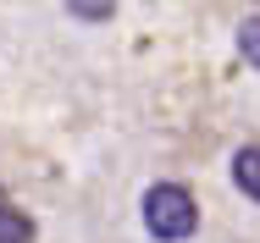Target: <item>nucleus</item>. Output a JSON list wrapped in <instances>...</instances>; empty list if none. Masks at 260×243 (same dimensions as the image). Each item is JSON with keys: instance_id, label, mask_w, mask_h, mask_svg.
<instances>
[{"instance_id": "obj_4", "label": "nucleus", "mask_w": 260, "mask_h": 243, "mask_svg": "<svg viewBox=\"0 0 260 243\" xmlns=\"http://www.w3.org/2000/svg\"><path fill=\"white\" fill-rule=\"evenodd\" d=\"M238 55H244L249 66H260V11L238 22Z\"/></svg>"}, {"instance_id": "obj_2", "label": "nucleus", "mask_w": 260, "mask_h": 243, "mask_svg": "<svg viewBox=\"0 0 260 243\" xmlns=\"http://www.w3.org/2000/svg\"><path fill=\"white\" fill-rule=\"evenodd\" d=\"M0 243H34V216L17 210V199L0 188Z\"/></svg>"}, {"instance_id": "obj_1", "label": "nucleus", "mask_w": 260, "mask_h": 243, "mask_svg": "<svg viewBox=\"0 0 260 243\" xmlns=\"http://www.w3.org/2000/svg\"><path fill=\"white\" fill-rule=\"evenodd\" d=\"M144 227H150V238L160 243H183L200 232V204L194 194L183 188V183H155L150 194H144Z\"/></svg>"}, {"instance_id": "obj_3", "label": "nucleus", "mask_w": 260, "mask_h": 243, "mask_svg": "<svg viewBox=\"0 0 260 243\" xmlns=\"http://www.w3.org/2000/svg\"><path fill=\"white\" fill-rule=\"evenodd\" d=\"M233 183L260 204V144H244L238 155H233Z\"/></svg>"}, {"instance_id": "obj_5", "label": "nucleus", "mask_w": 260, "mask_h": 243, "mask_svg": "<svg viewBox=\"0 0 260 243\" xmlns=\"http://www.w3.org/2000/svg\"><path fill=\"white\" fill-rule=\"evenodd\" d=\"M67 11H78L83 22H100V17H111V6H67Z\"/></svg>"}]
</instances>
